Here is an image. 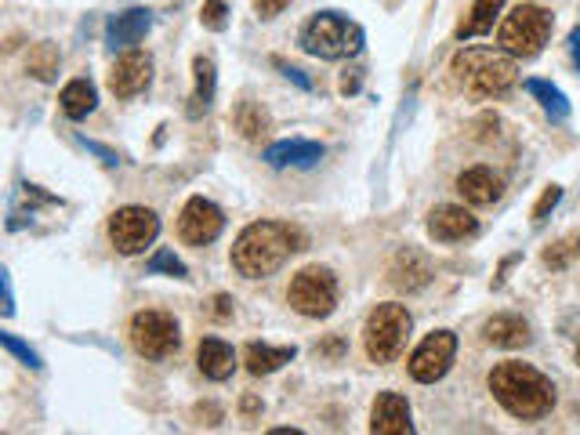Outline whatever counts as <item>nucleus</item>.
Returning <instances> with one entry per match:
<instances>
[{
    "mask_svg": "<svg viewBox=\"0 0 580 435\" xmlns=\"http://www.w3.org/2000/svg\"><path fill=\"white\" fill-rule=\"evenodd\" d=\"M301 251V232L283 222H251L232 243V269L243 280H265L283 269V261Z\"/></svg>",
    "mask_w": 580,
    "mask_h": 435,
    "instance_id": "f257e3e1",
    "label": "nucleus"
},
{
    "mask_svg": "<svg viewBox=\"0 0 580 435\" xmlns=\"http://www.w3.org/2000/svg\"><path fill=\"white\" fill-rule=\"evenodd\" d=\"M490 392L519 421H541V417L551 414V406H555V385H551V377H544L530 363H519V359L497 363L490 370Z\"/></svg>",
    "mask_w": 580,
    "mask_h": 435,
    "instance_id": "f03ea898",
    "label": "nucleus"
},
{
    "mask_svg": "<svg viewBox=\"0 0 580 435\" xmlns=\"http://www.w3.org/2000/svg\"><path fill=\"white\" fill-rule=\"evenodd\" d=\"M454 77L461 80L472 95L497 98L504 91H512L515 80H519V66H515V55L508 51H493V48H464L450 62Z\"/></svg>",
    "mask_w": 580,
    "mask_h": 435,
    "instance_id": "7ed1b4c3",
    "label": "nucleus"
},
{
    "mask_svg": "<svg viewBox=\"0 0 580 435\" xmlns=\"http://www.w3.org/2000/svg\"><path fill=\"white\" fill-rule=\"evenodd\" d=\"M363 26L338 11H319L305 22L301 29V51L312 58H323V62H338V58H352L363 51Z\"/></svg>",
    "mask_w": 580,
    "mask_h": 435,
    "instance_id": "20e7f679",
    "label": "nucleus"
},
{
    "mask_svg": "<svg viewBox=\"0 0 580 435\" xmlns=\"http://www.w3.org/2000/svg\"><path fill=\"white\" fill-rule=\"evenodd\" d=\"M551 26H555V19L541 4H519L504 15L501 29H497V44L515 58H533L541 55V48L548 44Z\"/></svg>",
    "mask_w": 580,
    "mask_h": 435,
    "instance_id": "39448f33",
    "label": "nucleus"
},
{
    "mask_svg": "<svg viewBox=\"0 0 580 435\" xmlns=\"http://www.w3.org/2000/svg\"><path fill=\"white\" fill-rule=\"evenodd\" d=\"M410 330H414V319H410L406 305H396V301L377 305L367 316V327H363V345H367L370 363H381V367L392 363L403 352Z\"/></svg>",
    "mask_w": 580,
    "mask_h": 435,
    "instance_id": "423d86ee",
    "label": "nucleus"
},
{
    "mask_svg": "<svg viewBox=\"0 0 580 435\" xmlns=\"http://www.w3.org/2000/svg\"><path fill=\"white\" fill-rule=\"evenodd\" d=\"M290 309L305 319H327L338 305V280L334 272L323 269V265H309L301 269L287 287Z\"/></svg>",
    "mask_w": 580,
    "mask_h": 435,
    "instance_id": "0eeeda50",
    "label": "nucleus"
},
{
    "mask_svg": "<svg viewBox=\"0 0 580 435\" xmlns=\"http://www.w3.org/2000/svg\"><path fill=\"white\" fill-rule=\"evenodd\" d=\"M131 345H135L138 356L145 359H167L178 352L182 345V330H178V319L171 312L160 309H142L131 316Z\"/></svg>",
    "mask_w": 580,
    "mask_h": 435,
    "instance_id": "6e6552de",
    "label": "nucleus"
},
{
    "mask_svg": "<svg viewBox=\"0 0 580 435\" xmlns=\"http://www.w3.org/2000/svg\"><path fill=\"white\" fill-rule=\"evenodd\" d=\"M156 236H160V218L149 207H120L109 218V243L127 258L153 247Z\"/></svg>",
    "mask_w": 580,
    "mask_h": 435,
    "instance_id": "1a4fd4ad",
    "label": "nucleus"
},
{
    "mask_svg": "<svg viewBox=\"0 0 580 435\" xmlns=\"http://www.w3.org/2000/svg\"><path fill=\"white\" fill-rule=\"evenodd\" d=\"M454 356H457V334L435 330V334H428V338L414 348V356L406 359V370H410V377H414L417 385H435V381H443L446 377Z\"/></svg>",
    "mask_w": 580,
    "mask_h": 435,
    "instance_id": "9d476101",
    "label": "nucleus"
},
{
    "mask_svg": "<svg viewBox=\"0 0 580 435\" xmlns=\"http://www.w3.org/2000/svg\"><path fill=\"white\" fill-rule=\"evenodd\" d=\"M222 229H225V214L218 203L207 200V196H189L185 200L182 214H178V236L189 247H207V243H214L222 236Z\"/></svg>",
    "mask_w": 580,
    "mask_h": 435,
    "instance_id": "9b49d317",
    "label": "nucleus"
},
{
    "mask_svg": "<svg viewBox=\"0 0 580 435\" xmlns=\"http://www.w3.org/2000/svg\"><path fill=\"white\" fill-rule=\"evenodd\" d=\"M153 80V58L138 48H127L124 55L116 58V66L109 69V91L116 98H135L142 95Z\"/></svg>",
    "mask_w": 580,
    "mask_h": 435,
    "instance_id": "f8f14e48",
    "label": "nucleus"
},
{
    "mask_svg": "<svg viewBox=\"0 0 580 435\" xmlns=\"http://www.w3.org/2000/svg\"><path fill=\"white\" fill-rule=\"evenodd\" d=\"M479 232V222H475L472 211H464V207H454V203H443V207H435L428 214V236L439 243H461L468 236Z\"/></svg>",
    "mask_w": 580,
    "mask_h": 435,
    "instance_id": "ddd939ff",
    "label": "nucleus"
},
{
    "mask_svg": "<svg viewBox=\"0 0 580 435\" xmlns=\"http://www.w3.org/2000/svg\"><path fill=\"white\" fill-rule=\"evenodd\" d=\"M370 432L374 435H410L414 421H410V403L399 392H381L370 410Z\"/></svg>",
    "mask_w": 580,
    "mask_h": 435,
    "instance_id": "4468645a",
    "label": "nucleus"
},
{
    "mask_svg": "<svg viewBox=\"0 0 580 435\" xmlns=\"http://www.w3.org/2000/svg\"><path fill=\"white\" fill-rule=\"evenodd\" d=\"M457 193H461L464 203H472V207H490V203L501 200L504 193V182L501 174H493L490 167H468V171L457 174Z\"/></svg>",
    "mask_w": 580,
    "mask_h": 435,
    "instance_id": "2eb2a0df",
    "label": "nucleus"
},
{
    "mask_svg": "<svg viewBox=\"0 0 580 435\" xmlns=\"http://www.w3.org/2000/svg\"><path fill=\"white\" fill-rule=\"evenodd\" d=\"M153 29V11L149 8H131V11H120L113 19L106 22V44L113 51L120 48H135L138 40Z\"/></svg>",
    "mask_w": 580,
    "mask_h": 435,
    "instance_id": "dca6fc26",
    "label": "nucleus"
},
{
    "mask_svg": "<svg viewBox=\"0 0 580 435\" xmlns=\"http://www.w3.org/2000/svg\"><path fill=\"white\" fill-rule=\"evenodd\" d=\"M483 338L493 348H526L533 341L530 323L515 312H497L483 323Z\"/></svg>",
    "mask_w": 580,
    "mask_h": 435,
    "instance_id": "f3484780",
    "label": "nucleus"
},
{
    "mask_svg": "<svg viewBox=\"0 0 580 435\" xmlns=\"http://www.w3.org/2000/svg\"><path fill=\"white\" fill-rule=\"evenodd\" d=\"M323 160V145L305 142V138H287V142H272L265 149V164L269 167H316Z\"/></svg>",
    "mask_w": 580,
    "mask_h": 435,
    "instance_id": "a211bd4d",
    "label": "nucleus"
},
{
    "mask_svg": "<svg viewBox=\"0 0 580 435\" xmlns=\"http://www.w3.org/2000/svg\"><path fill=\"white\" fill-rule=\"evenodd\" d=\"M196 367L207 381H229L236 370V352L222 338H203L196 348Z\"/></svg>",
    "mask_w": 580,
    "mask_h": 435,
    "instance_id": "6ab92c4d",
    "label": "nucleus"
},
{
    "mask_svg": "<svg viewBox=\"0 0 580 435\" xmlns=\"http://www.w3.org/2000/svg\"><path fill=\"white\" fill-rule=\"evenodd\" d=\"M388 280H392V287L396 290H406V294H410V290H421L428 280H432V265H428V261L421 258L417 251L406 247V251H399L396 261H392Z\"/></svg>",
    "mask_w": 580,
    "mask_h": 435,
    "instance_id": "aec40b11",
    "label": "nucleus"
},
{
    "mask_svg": "<svg viewBox=\"0 0 580 435\" xmlns=\"http://www.w3.org/2000/svg\"><path fill=\"white\" fill-rule=\"evenodd\" d=\"M298 356V348L294 345H269V341H251V345L243 348V363L251 370L254 377H265V374H276L283 363Z\"/></svg>",
    "mask_w": 580,
    "mask_h": 435,
    "instance_id": "412c9836",
    "label": "nucleus"
},
{
    "mask_svg": "<svg viewBox=\"0 0 580 435\" xmlns=\"http://www.w3.org/2000/svg\"><path fill=\"white\" fill-rule=\"evenodd\" d=\"M214 87H218V73H214V62L207 55L193 58V95H189V116L200 120L214 102Z\"/></svg>",
    "mask_w": 580,
    "mask_h": 435,
    "instance_id": "4be33fe9",
    "label": "nucleus"
},
{
    "mask_svg": "<svg viewBox=\"0 0 580 435\" xmlns=\"http://www.w3.org/2000/svg\"><path fill=\"white\" fill-rule=\"evenodd\" d=\"M58 102H62V113H66L69 120H84V116L95 113L98 91H95V84H91V80H69V84L62 87Z\"/></svg>",
    "mask_w": 580,
    "mask_h": 435,
    "instance_id": "5701e85b",
    "label": "nucleus"
},
{
    "mask_svg": "<svg viewBox=\"0 0 580 435\" xmlns=\"http://www.w3.org/2000/svg\"><path fill=\"white\" fill-rule=\"evenodd\" d=\"M522 87H526V95H533L537 102H541V109L551 116V120H570V98L562 95L559 87L548 84V80H522Z\"/></svg>",
    "mask_w": 580,
    "mask_h": 435,
    "instance_id": "b1692460",
    "label": "nucleus"
},
{
    "mask_svg": "<svg viewBox=\"0 0 580 435\" xmlns=\"http://www.w3.org/2000/svg\"><path fill=\"white\" fill-rule=\"evenodd\" d=\"M501 8H504V0H475L472 15L457 26V40L483 37V33H490L493 22H497V15H501Z\"/></svg>",
    "mask_w": 580,
    "mask_h": 435,
    "instance_id": "393cba45",
    "label": "nucleus"
},
{
    "mask_svg": "<svg viewBox=\"0 0 580 435\" xmlns=\"http://www.w3.org/2000/svg\"><path fill=\"white\" fill-rule=\"evenodd\" d=\"M232 124H236V131H240L247 142H258V138H265L272 120H269V113H265V106H258V102H240L236 113H232Z\"/></svg>",
    "mask_w": 580,
    "mask_h": 435,
    "instance_id": "a878e982",
    "label": "nucleus"
},
{
    "mask_svg": "<svg viewBox=\"0 0 580 435\" xmlns=\"http://www.w3.org/2000/svg\"><path fill=\"white\" fill-rule=\"evenodd\" d=\"M58 62H62V55H58V48L51 44V40H44V44H37V48L29 51V62H26V69H29V77H37V80H55V73H58Z\"/></svg>",
    "mask_w": 580,
    "mask_h": 435,
    "instance_id": "bb28decb",
    "label": "nucleus"
},
{
    "mask_svg": "<svg viewBox=\"0 0 580 435\" xmlns=\"http://www.w3.org/2000/svg\"><path fill=\"white\" fill-rule=\"evenodd\" d=\"M573 258H580V236H566V240L551 243L548 251H544V265L548 269H566Z\"/></svg>",
    "mask_w": 580,
    "mask_h": 435,
    "instance_id": "cd10ccee",
    "label": "nucleus"
},
{
    "mask_svg": "<svg viewBox=\"0 0 580 435\" xmlns=\"http://www.w3.org/2000/svg\"><path fill=\"white\" fill-rule=\"evenodd\" d=\"M200 22H203V29H211V33H222V29L229 26V8H225L222 0H203Z\"/></svg>",
    "mask_w": 580,
    "mask_h": 435,
    "instance_id": "c85d7f7f",
    "label": "nucleus"
},
{
    "mask_svg": "<svg viewBox=\"0 0 580 435\" xmlns=\"http://www.w3.org/2000/svg\"><path fill=\"white\" fill-rule=\"evenodd\" d=\"M0 345L8 348L11 356H19L22 363H26V367H33V370H40V367H44V363H40V356H37V352H33V348H29L26 341H19V338H15L11 330H0Z\"/></svg>",
    "mask_w": 580,
    "mask_h": 435,
    "instance_id": "c756f323",
    "label": "nucleus"
},
{
    "mask_svg": "<svg viewBox=\"0 0 580 435\" xmlns=\"http://www.w3.org/2000/svg\"><path fill=\"white\" fill-rule=\"evenodd\" d=\"M149 272H167V276H178V280H182L189 269H185V261L174 251H156L153 258H149Z\"/></svg>",
    "mask_w": 580,
    "mask_h": 435,
    "instance_id": "7c9ffc66",
    "label": "nucleus"
},
{
    "mask_svg": "<svg viewBox=\"0 0 580 435\" xmlns=\"http://www.w3.org/2000/svg\"><path fill=\"white\" fill-rule=\"evenodd\" d=\"M559 200H562V189H559V185H551V189H544V196H541V200H537V207H533V222L541 225L544 218H548V214L555 211V207H559Z\"/></svg>",
    "mask_w": 580,
    "mask_h": 435,
    "instance_id": "2f4dec72",
    "label": "nucleus"
},
{
    "mask_svg": "<svg viewBox=\"0 0 580 435\" xmlns=\"http://www.w3.org/2000/svg\"><path fill=\"white\" fill-rule=\"evenodd\" d=\"M272 66L280 69V73H283V77H287V80H294V84H298L301 91H312V80H309V77H301V69L287 66V62H280V58H272Z\"/></svg>",
    "mask_w": 580,
    "mask_h": 435,
    "instance_id": "473e14b6",
    "label": "nucleus"
},
{
    "mask_svg": "<svg viewBox=\"0 0 580 435\" xmlns=\"http://www.w3.org/2000/svg\"><path fill=\"white\" fill-rule=\"evenodd\" d=\"M290 0H254V11H258L261 19H276L283 8H287Z\"/></svg>",
    "mask_w": 580,
    "mask_h": 435,
    "instance_id": "72a5a7b5",
    "label": "nucleus"
},
{
    "mask_svg": "<svg viewBox=\"0 0 580 435\" xmlns=\"http://www.w3.org/2000/svg\"><path fill=\"white\" fill-rule=\"evenodd\" d=\"M211 316L214 319H229L232 316V298L229 294H214L211 298Z\"/></svg>",
    "mask_w": 580,
    "mask_h": 435,
    "instance_id": "f704fd0d",
    "label": "nucleus"
},
{
    "mask_svg": "<svg viewBox=\"0 0 580 435\" xmlns=\"http://www.w3.org/2000/svg\"><path fill=\"white\" fill-rule=\"evenodd\" d=\"M0 287H4V316H11V312H15V301H11V280H8V272H0Z\"/></svg>",
    "mask_w": 580,
    "mask_h": 435,
    "instance_id": "c9c22d12",
    "label": "nucleus"
},
{
    "mask_svg": "<svg viewBox=\"0 0 580 435\" xmlns=\"http://www.w3.org/2000/svg\"><path fill=\"white\" fill-rule=\"evenodd\" d=\"M570 58H573V66L580 69V29H573L570 33Z\"/></svg>",
    "mask_w": 580,
    "mask_h": 435,
    "instance_id": "e433bc0d",
    "label": "nucleus"
},
{
    "mask_svg": "<svg viewBox=\"0 0 580 435\" xmlns=\"http://www.w3.org/2000/svg\"><path fill=\"white\" fill-rule=\"evenodd\" d=\"M341 91H345V95H356L359 91V73H352V77L345 73V77H341Z\"/></svg>",
    "mask_w": 580,
    "mask_h": 435,
    "instance_id": "4c0bfd02",
    "label": "nucleus"
},
{
    "mask_svg": "<svg viewBox=\"0 0 580 435\" xmlns=\"http://www.w3.org/2000/svg\"><path fill=\"white\" fill-rule=\"evenodd\" d=\"M577 367H580V348H577Z\"/></svg>",
    "mask_w": 580,
    "mask_h": 435,
    "instance_id": "58836bf2",
    "label": "nucleus"
}]
</instances>
